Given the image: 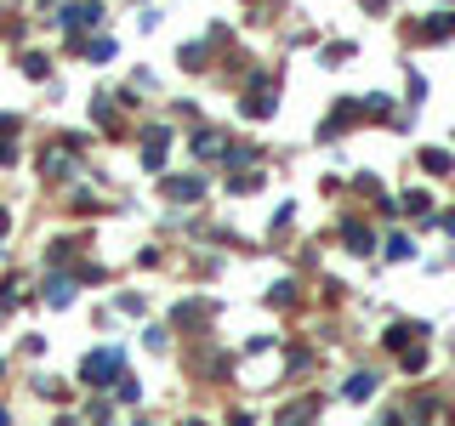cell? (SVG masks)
Here are the masks:
<instances>
[{
  "mask_svg": "<svg viewBox=\"0 0 455 426\" xmlns=\"http://www.w3.org/2000/svg\"><path fill=\"white\" fill-rule=\"evenodd\" d=\"M427 34H433V40H444V34H455V12H444V17H433V23H427Z\"/></svg>",
  "mask_w": 455,
  "mask_h": 426,
  "instance_id": "cell-1",
  "label": "cell"
},
{
  "mask_svg": "<svg viewBox=\"0 0 455 426\" xmlns=\"http://www.w3.org/2000/svg\"><path fill=\"white\" fill-rule=\"evenodd\" d=\"M427 170H449V154L444 148H427Z\"/></svg>",
  "mask_w": 455,
  "mask_h": 426,
  "instance_id": "cell-2",
  "label": "cell"
}]
</instances>
